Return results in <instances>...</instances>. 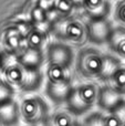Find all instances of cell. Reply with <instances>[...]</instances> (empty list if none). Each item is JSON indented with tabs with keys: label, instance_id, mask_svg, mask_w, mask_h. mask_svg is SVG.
I'll return each instance as SVG.
<instances>
[{
	"label": "cell",
	"instance_id": "cell-26",
	"mask_svg": "<svg viewBox=\"0 0 125 126\" xmlns=\"http://www.w3.org/2000/svg\"><path fill=\"white\" fill-rule=\"evenodd\" d=\"M55 1L57 0H39L37 7L44 10L46 12H50L55 8Z\"/></svg>",
	"mask_w": 125,
	"mask_h": 126
},
{
	"label": "cell",
	"instance_id": "cell-21",
	"mask_svg": "<svg viewBox=\"0 0 125 126\" xmlns=\"http://www.w3.org/2000/svg\"><path fill=\"white\" fill-rule=\"evenodd\" d=\"M80 126H106L105 124V115L99 112L88 115L81 123H79Z\"/></svg>",
	"mask_w": 125,
	"mask_h": 126
},
{
	"label": "cell",
	"instance_id": "cell-27",
	"mask_svg": "<svg viewBox=\"0 0 125 126\" xmlns=\"http://www.w3.org/2000/svg\"><path fill=\"white\" fill-rule=\"evenodd\" d=\"M73 6H84V1L85 0H71Z\"/></svg>",
	"mask_w": 125,
	"mask_h": 126
},
{
	"label": "cell",
	"instance_id": "cell-10",
	"mask_svg": "<svg viewBox=\"0 0 125 126\" xmlns=\"http://www.w3.org/2000/svg\"><path fill=\"white\" fill-rule=\"evenodd\" d=\"M42 80H43V78H42L40 70L24 69L23 76H22V80L20 82L19 89L23 92H33L41 86Z\"/></svg>",
	"mask_w": 125,
	"mask_h": 126
},
{
	"label": "cell",
	"instance_id": "cell-13",
	"mask_svg": "<svg viewBox=\"0 0 125 126\" xmlns=\"http://www.w3.org/2000/svg\"><path fill=\"white\" fill-rule=\"evenodd\" d=\"M110 49L117 55L119 58L125 59V28L124 27H117L113 29L111 34L110 41H109Z\"/></svg>",
	"mask_w": 125,
	"mask_h": 126
},
{
	"label": "cell",
	"instance_id": "cell-17",
	"mask_svg": "<svg viewBox=\"0 0 125 126\" xmlns=\"http://www.w3.org/2000/svg\"><path fill=\"white\" fill-rule=\"evenodd\" d=\"M106 126H125V100L105 115Z\"/></svg>",
	"mask_w": 125,
	"mask_h": 126
},
{
	"label": "cell",
	"instance_id": "cell-6",
	"mask_svg": "<svg viewBox=\"0 0 125 126\" xmlns=\"http://www.w3.org/2000/svg\"><path fill=\"white\" fill-rule=\"evenodd\" d=\"M48 64L59 65L69 69L74 61V52L72 48L65 43H53L47 50Z\"/></svg>",
	"mask_w": 125,
	"mask_h": 126
},
{
	"label": "cell",
	"instance_id": "cell-22",
	"mask_svg": "<svg viewBox=\"0 0 125 126\" xmlns=\"http://www.w3.org/2000/svg\"><path fill=\"white\" fill-rule=\"evenodd\" d=\"M13 97V87L8 82H0V105L11 102Z\"/></svg>",
	"mask_w": 125,
	"mask_h": 126
},
{
	"label": "cell",
	"instance_id": "cell-28",
	"mask_svg": "<svg viewBox=\"0 0 125 126\" xmlns=\"http://www.w3.org/2000/svg\"><path fill=\"white\" fill-rule=\"evenodd\" d=\"M3 62H4V58H3V55L0 53V66H2V65H3Z\"/></svg>",
	"mask_w": 125,
	"mask_h": 126
},
{
	"label": "cell",
	"instance_id": "cell-16",
	"mask_svg": "<svg viewBox=\"0 0 125 126\" xmlns=\"http://www.w3.org/2000/svg\"><path fill=\"white\" fill-rule=\"evenodd\" d=\"M46 74H47V78H48V82L50 83L71 82L69 69L59 66V65L48 64Z\"/></svg>",
	"mask_w": 125,
	"mask_h": 126
},
{
	"label": "cell",
	"instance_id": "cell-1",
	"mask_svg": "<svg viewBox=\"0 0 125 126\" xmlns=\"http://www.w3.org/2000/svg\"><path fill=\"white\" fill-rule=\"evenodd\" d=\"M100 87L94 83H83L73 86L70 96L65 102L66 109L75 116L85 114L97 104Z\"/></svg>",
	"mask_w": 125,
	"mask_h": 126
},
{
	"label": "cell",
	"instance_id": "cell-4",
	"mask_svg": "<svg viewBox=\"0 0 125 126\" xmlns=\"http://www.w3.org/2000/svg\"><path fill=\"white\" fill-rule=\"evenodd\" d=\"M53 30L58 38L77 44L83 43L88 39L86 27L84 28L81 22L74 19H64L55 21V28H53Z\"/></svg>",
	"mask_w": 125,
	"mask_h": 126
},
{
	"label": "cell",
	"instance_id": "cell-18",
	"mask_svg": "<svg viewBox=\"0 0 125 126\" xmlns=\"http://www.w3.org/2000/svg\"><path fill=\"white\" fill-rule=\"evenodd\" d=\"M24 41H26L27 48L42 50V47H43L44 42H46V34H44L43 31L39 30L37 28H33L27 34V37L24 38Z\"/></svg>",
	"mask_w": 125,
	"mask_h": 126
},
{
	"label": "cell",
	"instance_id": "cell-14",
	"mask_svg": "<svg viewBox=\"0 0 125 126\" xmlns=\"http://www.w3.org/2000/svg\"><path fill=\"white\" fill-rule=\"evenodd\" d=\"M77 116L71 113L68 109L59 111L52 116H49L48 121L44 123L46 126H77Z\"/></svg>",
	"mask_w": 125,
	"mask_h": 126
},
{
	"label": "cell",
	"instance_id": "cell-3",
	"mask_svg": "<svg viewBox=\"0 0 125 126\" xmlns=\"http://www.w3.org/2000/svg\"><path fill=\"white\" fill-rule=\"evenodd\" d=\"M103 57L104 54L92 48L81 50L77 58V70L79 74L85 79L100 80Z\"/></svg>",
	"mask_w": 125,
	"mask_h": 126
},
{
	"label": "cell",
	"instance_id": "cell-24",
	"mask_svg": "<svg viewBox=\"0 0 125 126\" xmlns=\"http://www.w3.org/2000/svg\"><path fill=\"white\" fill-rule=\"evenodd\" d=\"M115 18L122 24L121 27L125 28V0H120L115 8Z\"/></svg>",
	"mask_w": 125,
	"mask_h": 126
},
{
	"label": "cell",
	"instance_id": "cell-9",
	"mask_svg": "<svg viewBox=\"0 0 125 126\" xmlns=\"http://www.w3.org/2000/svg\"><path fill=\"white\" fill-rule=\"evenodd\" d=\"M73 90L71 82L63 83H47V95L52 102L57 104L65 103Z\"/></svg>",
	"mask_w": 125,
	"mask_h": 126
},
{
	"label": "cell",
	"instance_id": "cell-25",
	"mask_svg": "<svg viewBox=\"0 0 125 126\" xmlns=\"http://www.w3.org/2000/svg\"><path fill=\"white\" fill-rule=\"evenodd\" d=\"M73 8L71 0H57L55 1V10L61 13H69Z\"/></svg>",
	"mask_w": 125,
	"mask_h": 126
},
{
	"label": "cell",
	"instance_id": "cell-11",
	"mask_svg": "<svg viewBox=\"0 0 125 126\" xmlns=\"http://www.w3.org/2000/svg\"><path fill=\"white\" fill-rule=\"evenodd\" d=\"M83 7L91 19H105L111 10L105 0H85Z\"/></svg>",
	"mask_w": 125,
	"mask_h": 126
},
{
	"label": "cell",
	"instance_id": "cell-20",
	"mask_svg": "<svg viewBox=\"0 0 125 126\" xmlns=\"http://www.w3.org/2000/svg\"><path fill=\"white\" fill-rule=\"evenodd\" d=\"M23 71L24 69L18 62L7 66L6 70H4V75H6L7 82L11 85L19 86L20 82L22 80V76H23Z\"/></svg>",
	"mask_w": 125,
	"mask_h": 126
},
{
	"label": "cell",
	"instance_id": "cell-5",
	"mask_svg": "<svg viewBox=\"0 0 125 126\" xmlns=\"http://www.w3.org/2000/svg\"><path fill=\"white\" fill-rule=\"evenodd\" d=\"M113 27L106 19H91L86 24L88 40L95 44L109 43Z\"/></svg>",
	"mask_w": 125,
	"mask_h": 126
},
{
	"label": "cell",
	"instance_id": "cell-15",
	"mask_svg": "<svg viewBox=\"0 0 125 126\" xmlns=\"http://www.w3.org/2000/svg\"><path fill=\"white\" fill-rule=\"evenodd\" d=\"M123 63L121 62L120 58L114 57V55L110 54H104L103 57V65H102V71H101V76L100 80L102 82L108 83L110 79L114 75V73L119 70V67Z\"/></svg>",
	"mask_w": 125,
	"mask_h": 126
},
{
	"label": "cell",
	"instance_id": "cell-8",
	"mask_svg": "<svg viewBox=\"0 0 125 126\" xmlns=\"http://www.w3.org/2000/svg\"><path fill=\"white\" fill-rule=\"evenodd\" d=\"M17 62L27 70H40L42 63H43L42 50L26 47L17 55Z\"/></svg>",
	"mask_w": 125,
	"mask_h": 126
},
{
	"label": "cell",
	"instance_id": "cell-2",
	"mask_svg": "<svg viewBox=\"0 0 125 126\" xmlns=\"http://www.w3.org/2000/svg\"><path fill=\"white\" fill-rule=\"evenodd\" d=\"M20 117L29 125H41L49 118V106L39 96L24 98L19 105Z\"/></svg>",
	"mask_w": 125,
	"mask_h": 126
},
{
	"label": "cell",
	"instance_id": "cell-23",
	"mask_svg": "<svg viewBox=\"0 0 125 126\" xmlns=\"http://www.w3.org/2000/svg\"><path fill=\"white\" fill-rule=\"evenodd\" d=\"M48 12L40 9L39 7H35L34 9H32V11H31V21L32 22H34V23H44L46 21H48Z\"/></svg>",
	"mask_w": 125,
	"mask_h": 126
},
{
	"label": "cell",
	"instance_id": "cell-19",
	"mask_svg": "<svg viewBox=\"0 0 125 126\" xmlns=\"http://www.w3.org/2000/svg\"><path fill=\"white\" fill-rule=\"evenodd\" d=\"M108 85L122 96H125V64H122L119 67V70L108 82Z\"/></svg>",
	"mask_w": 125,
	"mask_h": 126
},
{
	"label": "cell",
	"instance_id": "cell-29",
	"mask_svg": "<svg viewBox=\"0 0 125 126\" xmlns=\"http://www.w3.org/2000/svg\"><path fill=\"white\" fill-rule=\"evenodd\" d=\"M77 126H80V125H79V124H78V125H77Z\"/></svg>",
	"mask_w": 125,
	"mask_h": 126
},
{
	"label": "cell",
	"instance_id": "cell-12",
	"mask_svg": "<svg viewBox=\"0 0 125 126\" xmlns=\"http://www.w3.org/2000/svg\"><path fill=\"white\" fill-rule=\"evenodd\" d=\"M20 118L19 105L13 101L0 105V123L4 126H13Z\"/></svg>",
	"mask_w": 125,
	"mask_h": 126
},
{
	"label": "cell",
	"instance_id": "cell-7",
	"mask_svg": "<svg viewBox=\"0 0 125 126\" xmlns=\"http://www.w3.org/2000/svg\"><path fill=\"white\" fill-rule=\"evenodd\" d=\"M123 100H125L124 96H122L121 94H119L116 91H114V90L111 86H109L108 84L100 87L97 105H99L100 109L103 110V111L110 113L117 105L121 104V103L123 102Z\"/></svg>",
	"mask_w": 125,
	"mask_h": 126
}]
</instances>
